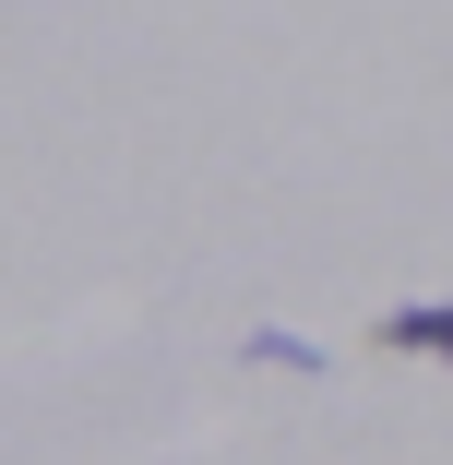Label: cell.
Returning <instances> with one entry per match:
<instances>
[{"label":"cell","mask_w":453,"mask_h":465,"mask_svg":"<svg viewBox=\"0 0 453 465\" xmlns=\"http://www.w3.org/2000/svg\"><path fill=\"white\" fill-rule=\"evenodd\" d=\"M382 346H394V358H418V346L453 358V311H382Z\"/></svg>","instance_id":"6da1fadb"}]
</instances>
